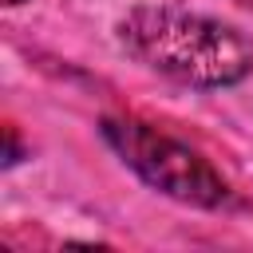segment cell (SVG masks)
<instances>
[{
  "mask_svg": "<svg viewBox=\"0 0 253 253\" xmlns=\"http://www.w3.org/2000/svg\"><path fill=\"white\" fill-rule=\"evenodd\" d=\"M4 4H24V0H4Z\"/></svg>",
  "mask_w": 253,
  "mask_h": 253,
  "instance_id": "3",
  "label": "cell"
},
{
  "mask_svg": "<svg viewBox=\"0 0 253 253\" xmlns=\"http://www.w3.org/2000/svg\"><path fill=\"white\" fill-rule=\"evenodd\" d=\"M103 134L115 142V150L126 158V166H134L162 194L190 202V206H217L225 198V182L213 174V166L206 158H198L194 150H186L182 142L142 126V123H119V119H107Z\"/></svg>",
  "mask_w": 253,
  "mask_h": 253,
  "instance_id": "2",
  "label": "cell"
},
{
  "mask_svg": "<svg viewBox=\"0 0 253 253\" xmlns=\"http://www.w3.org/2000/svg\"><path fill=\"white\" fill-rule=\"evenodd\" d=\"M123 40L142 63L194 87H225L245 79L253 67V55L241 36H233L217 20L174 8L130 12L123 24Z\"/></svg>",
  "mask_w": 253,
  "mask_h": 253,
  "instance_id": "1",
  "label": "cell"
}]
</instances>
